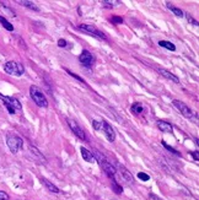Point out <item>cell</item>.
Returning a JSON list of instances; mask_svg holds the SVG:
<instances>
[{
  "label": "cell",
  "mask_w": 199,
  "mask_h": 200,
  "mask_svg": "<svg viewBox=\"0 0 199 200\" xmlns=\"http://www.w3.org/2000/svg\"><path fill=\"white\" fill-rule=\"evenodd\" d=\"M30 96L38 107H41V108H47L48 107V101L46 98V95L43 93V91L38 86L32 85L30 87Z\"/></svg>",
  "instance_id": "obj_1"
},
{
  "label": "cell",
  "mask_w": 199,
  "mask_h": 200,
  "mask_svg": "<svg viewBox=\"0 0 199 200\" xmlns=\"http://www.w3.org/2000/svg\"><path fill=\"white\" fill-rule=\"evenodd\" d=\"M172 104L177 108L179 111V113L183 116V117H186L187 119H189V120H192V121H194L196 124L198 123V116H197V113H194L186 103H183L182 101H178V100H173L172 101Z\"/></svg>",
  "instance_id": "obj_2"
},
{
  "label": "cell",
  "mask_w": 199,
  "mask_h": 200,
  "mask_svg": "<svg viewBox=\"0 0 199 200\" xmlns=\"http://www.w3.org/2000/svg\"><path fill=\"white\" fill-rule=\"evenodd\" d=\"M0 100L2 101L4 106L6 107V109L9 111L10 114H15L16 111L21 112L22 111V104L20 103V101L15 97H9V96H4L0 93Z\"/></svg>",
  "instance_id": "obj_3"
},
{
  "label": "cell",
  "mask_w": 199,
  "mask_h": 200,
  "mask_svg": "<svg viewBox=\"0 0 199 200\" xmlns=\"http://www.w3.org/2000/svg\"><path fill=\"white\" fill-rule=\"evenodd\" d=\"M4 71L9 75H12V76H21L23 73H25V68L21 63L17 61H7L5 63L4 65Z\"/></svg>",
  "instance_id": "obj_4"
},
{
  "label": "cell",
  "mask_w": 199,
  "mask_h": 200,
  "mask_svg": "<svg viewBox=\"0 0 199 200\" xmlns=\"http://www.w3.org/2000/svg\"><path fill=\"white\" fill-rule=\"evenodd\" d=\"M6 144L12 154H17L23 146V141L20 136L14 135V134H7L6 136Z\"/></svg>",
  "instance_id": "obj_5"
},
{
  "label": "cell",
  "mask_w": 199,
  "mask_h": 200,
  "mask_svg": "<svg viewBox=\"0 0 199 200\" xmlns=\"http://www.w3.org/2000/svg\"><path fill=\"white\" fill-rule=\"evenodd\" d=\"M78 28H79L80 31H84V32H86V33H89V35H91V36H94V37H96V38H99V40H107V36L102 32V31H100L99 28H96L95 26H92V25H86V23H81L78 26Z\"/></svg>",
  "instance_id": "obj_6"
},
{
  "label": "cell",
  "mask_w": 199,
  "mask_h": 200,
  "mask_svg": "<svg viewBox=\"0 0 199 200\" xmlns=\"http://www.w3.org/2000/svg\"><path fill=\"white\" fill-rule=\"evenodd\" d=\"M101 123H102V129H101V130H103L106 138L108 139L109 142H113V141L116 140V131H114V129H113L112 125H111L108 121H106V120H103V121H101Z\"/></svg>",
  "instance_id": "obj_7"
},
{
  "label": "cell",
  "mask_w": 199,
  "mask_h": 200,
  "mask_svg": "<svg viewBox=\"0 0 199 200\" xmlns=\"http://www.w3.org/2000/svg\"><path fill=\"white\" fill-rule=\"evenodd\" d=\"M68 124H69V128L71 129V131L79 138L80 140H86V135H85V133H84V130L81 129L79 126V124L75 121V120H68Z\"/></svg>",
  "instance_id": "obj_8"
},
{
  "label": "cell",
  "mask_w": 199,
  "mask_h": 200,
  "mask_svg": "<svg viewBox=\"0 0 199 200\" xmlns=\"http://www.w3.org/2000/svg\"><path fill=\"white\" fill-rule=\"evenodd\" d=\"M79 60L80 63L85 66H92V64L95 63V58L94 55L89 52V50H82V53L80 54L79 57Z\"/></svg>",
  "instance_id": "obj_9"
},
{
  "label": "cell",
  "mask_w": 199,
  "mask_h": 200,
  "mask_svg": "<svg viewBox=\"0 0 199 200\" xmlns=\"http://www.w3.org/2000/svg\"><path fill=\"white\" fill-rule=\"evenodd\" d=\"M118 169H119L120 176H122V178L124 179V182H128V183H133V182H134L133 174H132L123 164H118Z\"/></svg>",
  "instance_id": "obj_10"
},
{
  "label": "cell",
  "mask_w": 199,
  "mask_h": 200,
  "mask_svg": "<svg viewBox=\"0 0 199 200\" xmlns=\"http://www.w3.org/2000/svg\"><path fill=\"white\" fill-rule=\"evenodd\" d=\"M158 73H159L161 76L166 78L167 80L173 81L175 83H179V79H178V78H177L176 75H173L172 73H170L168 70H166V69H161V68H159V69H158Z\"/></svg>",
  "instance_id": "obj_11"
},
{
  "label": "cell",
  "mask_w": 199,
  "mask_h": 200,
  "mask_svg": "<svg viewBox=\"0 0 199 200\" xmlns=\"http://www.w3.org/2000/svg\"><path fill=\"white\" fill-rule=\"evenodd\" d=\"M158 128H159V130L163 131V133H172L173 131V126L168 121H165V120L158 121Z\"/></svg>",
  "instance_id": "obj_12"
},
{
  "label": "cell",
  "mask_w": 199,
  "mask_h": 200,
  "mask_svg": "<svg viewBox=\"0 0 199 200\" xmlns=\"http://www.w3.org/2000/svg\"><path fill=\"white\" fill-rule=\"evenodd\" d=\"M80 151H81V156H82V159L86 161V162H90V163L96 162V160H95V157H94V155H92V152H91V151H89V150H87V149H85L84 146L80 149Z\"/></svg>",
  "instance_id": "obj_13"
},
{
  "label": "cell",
  "mask_w": 199,
  "mask_h": 200,
  "mask_svg": "<svg viewBox=\"0 0 199 200\" xmlns=\"http://www.w3.org/2000/svg\"><path fill=\"white\" fill-rule=\"evenodd\" d=\"M30 151H31V154L35 156V159H36L37 161H40L41 163H46V162H47L46 159H44V156L40 152V150H38V149H36L35 146H30Z\"/></svg>",
  "instance_id": "obj_14"
},
{
  "label": "cell",
  "mask_w": 199,
  "mask_h": 200,
  "mask_svg": "<svg viewBox=\"0 0 199 200\" xmlns=\"http://www.w3.org/2000/svg\"><path fill=\"white\" fill-rule=\"evenodd\" d=\"M42 183H43V185H44V187H46V188H47V189H48L51 193H56V194H57V193H60L59 188H58V187H56V185H54L52 182H49L48 179H44V178H42Z\"/></svg>",
  "instance_id": "obj_15"
},
{
  "label": "cell",
  "mask_w": 199,
  "mask_h": 200,
  "mask_svg": "<svg viewBox=\"0 0 199 200\" xmlns=\"http://www.w3.org/2000/svg\"><path fill=\"white\" fill-rule=\"evenodd\" d=\"M17 2H19L20 5H22V6H25V7H28V9L33 10V11H40V7H38L35 2H32V1H28V0H19Z\"/></svg>",
  "instance_id": "obj_16"
},
{
  "label": "cell",
  "mask_w": 199,
  "mask_h": 200,
  "mask_svg": "<svg viewBox=\"0 0 199 200\" xmlns=\"http://www.w3.org/2000/svg\"><path fill=\"white\" fill-rule=\"evenodd\" d=\"M159 45L160 47H162V48H166V49L171 50V52H175V50H176V45H175L173 43L168 42V40H160Z\"/></svg>",
  "instance_id": "obj_17"
},
{
  "label": "cell",
  "mask_w": 199,
  "mask_h": 200,
  "mask_svg": "<svg viewBox=\"0 0 199 200\" xmlns=\"http://www.w3.org/2000/svg\"><path fill=\"white\" fill-rule=\"evenodd\" d=\"M167 7L176 15V16H178V17H183L184 16V12L181 10V9H178V7H176V6H173L172 4H170V2H167Z\"/></svg>",
  "instance_id": "obj_18"
},
{
  "label": "cell",
  "mask_w": 199,
  "mask_h": 200,
  "mask_svg": "<svg viewBox=\"0 0 199 200\" xmlns=\"http://www.w3.org/2000/svg\"><path fill=\"white\" fill-rule=\"evenodd\" d=\"M130 111H132V113H133V114H140V113H143V111H144V107L141 106V103H139V102H135V103L132 106Z\"/></svg>",
  "instance_id": "obj_19"
},
{
  "label": "cell",
  "mask_w": 199,
  "mask_h": 200,
  "mask_svg": "<svg viewBox=\"0 0 199 200\" xmlns=\"http://www.w3.org/2000/svg\"><path fill=\"white\" fill-rule=\"evenodd\" d=\"M0 23L2 25V27H4L5 30H7V31H14V26L6 20L5 17H2V16H0Z\"/></svg>",
  "instance_id": "obj_20"
},
{
  "label": "cell",
  "mask_w": 199,
  "mask_h": 200,
  "mask_svg": "<svg viewBox=\"0 0 199 200\" xmlns=\"http://www.w3.org/2000/svg\"><path fill=\"white\" fill-rule=\"evenodd\" d=\"M161 144H162V146H163V147H165L166 150H168L170 152H172V154H175V155H177V156H181V154H179L178 151H177L176 149H173L172 146H170V145H168V144H167L166 141L162 140V141H161Z\"/></svg>",
  "instance_id": "obj_21"
},
{
  "label": "cell",
  "mask_w": 199,
  "mask_h": 200,
  "mask_svg": "<svg viewBox=\"0 0 199 200\" xmlns=\"http://www.w3.org/2000/svg\"><path fill=\"white\" fill-rule=\"evenodd\" d=\"M65 71H66V73H68V74H69V75H70L71 78H74L75 80H78V81H80V82H82V83H85L84 79H82V78H80V76H78L76 74H74L73 71H70V70H68V69H65Z\"/></svg>",
  "instance_id": "obj_22"
},
{
  "label": "cell",
  "mask_w": 199,
  "mask_h": 200,
  "mask_svg": "<svg viewBox=\"0 0 199 200\" xmlns=\"http://www.w3.org/2000/svg\"><path fill=\"white\" fill-rule=\"evenodd\" d=\"M112 187H113V189H114V192L117 193V194H120L122 192H123V189H122V187L117 184V182L116 180H112Z\"/></svg>",
  "instance_id": "obj_23"
},
{
  "label": "cell",
  "mask_w": 199,
  "mask_h": 200,
  "mask_svg": "<svg viewBox=\"0 0 199 200\" xmlns=\"http://www.w3.org/2000/svg\"><path fill=\"white\" fill-rule=\"evenodd\" d=\"M184 16L187 17V20H188V22H189V23H192L193 26H196V27H198V21H197V20H194V19H193V17H192V16H191L189 14H184Z\"/></svg>",
  "instance_id": "obj_24"
},
{
  "label": "cell",
  "mask_w": 199,
  "mask_h": 200,
  "mask_svg": "<svg viewBox=\"0 0 199 200\" xmlns=\"http://www.w3.org/2000/svg\"><path fill=\"white\" fill-rule=\"evenodd\" d=\"M102 4H103V7H109V9H112L114 5L113 4H119L118 1H102Z\"/></svg>",
  "instance_id": "obj_25"
},
{
  "label": "cell",
  "mask_w": 199,
  "mask_h": 200,
  "mask_svg": "<svg viewBox=\"0 0 199 200\" xmlns=\"http://www.w3.org/2000/svg\"><path fill=\"white\" fill-rule=\"evenodd\" d=\"M92 126L95 130H101L102 129V123L99 120H92Z\"/></svg>",
  "instance_id": "obj_26"
},
{
  "label": "cell",
  "mask_w": 199,
  "mask_h": 200,
  "mask_svg": "<svg viewBox=\"0 0 199 200\" xmlns=\"http://www.w3.org/2000/svg\"><path fill=\"white\" fill-rule=\"evenodd\" d=\"M138 178L141 179V180H149L150 179V176H149V174H146V173L139 172V173H138Z\"/></svg>",
  "instance_id": "obj_27"
},
{
  "label": "cell",
  "mask_w": 199,
  "mask_h": 200,
  "mask_svg": "<svg viewBox=\"0 0 199 200\" xmlns=\"http://www.w3.org/2000/svg\"><path fill=\"white\" fill-rule=\"evenodd\" d=\"M111 21L113 22V23H122L123 22V19L122 17H118V16H114V17H112Z\"/></svg>",
  "instance_id": "obj_28"
},
{
  "label": "cell",
  "mask_w": 199,
  "mask_h": 200,
  "mask_svg": "<svg viewBox=\"0 0 199 200\" xmlns=\"http://www.w3.org/2000/svg\"><path fill=\"white\" fill-rule=\"evenodd\" d=\"M0 200H9V195L2 190H0Z\"/></svg>",
  "instance_id": "obj_29"
},
{
  "label": "cell",
  "mask_w": 199,
  "mask_h": 200,
  "mask_svg": "<svg viewBox=\"0 0 199 200\" xmlns=\"http://www.w3.org/2000/svg\"><path fill=\"white\" fill-rule=\"evenodd\" d=\"M149 200H163V199H161L160 197H158L156 194H153V193H150L149 194Z\"/></svg>",
  "instance_id": "obj_30"
},
{
  "label": "cell",
  "mask_w": 199,
  "mask_h": 200,
  "mask_svg": "<svg viewBox=\"0 0 199 200\" xmlns=\"http://www.w3.org/2000/svg\"><path fill=\"white\" fill-rule=\"evenodd\" d=\"M58 45H59L60 48H64V47H66V40H58Z\"/></svg>",
  "instance_id": "obj_31"
},
{
  "label": "cell",
  "mask_w": 199,
  "mask_h": 200,
  "mask_svg": "<svg viewBox=\"0 0 199 200\" xmlns=\"http://www.w3.org/2000/svg\"><path fill=\"white\" fill-rule=\"evenodd\" d=\"M192 156H193V159L196 161H199V152L198 151H194V152H192Z\"/></svg>",
  "instance_id": "obj_32"
}]
</instances>
